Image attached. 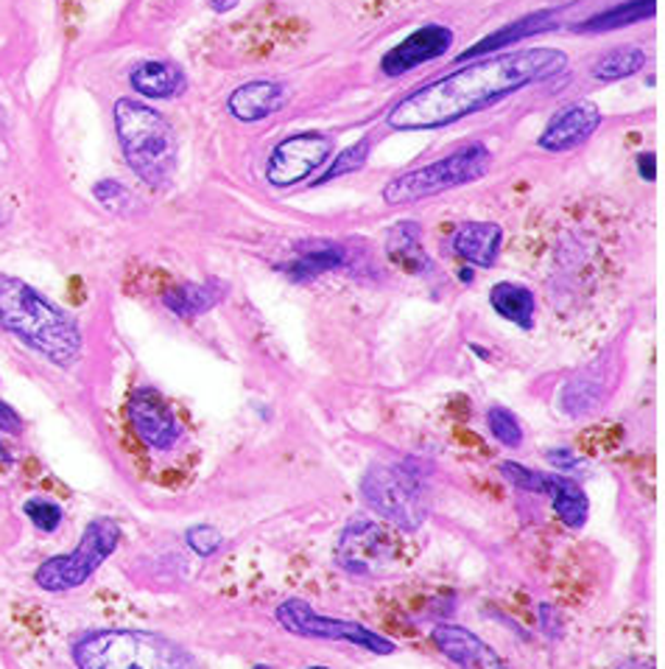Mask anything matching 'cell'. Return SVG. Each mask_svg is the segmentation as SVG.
Returning <instances> with one entry per match:
<instances>
[{
  "label": "cell",
  "mask_w": 665,
  "mask_h": 669,
  "mask_svg": "<svg viewBox=\"0 0 665 669\" xmlns=\"http://www.w3.org/2000/svg\"><path fill=\"white\" fill-rule=\"evenodd\" d=\"M283 104H286V87L277 82H249L229 96L227 110L233 112V119L252 124L268 119Z\"/></svg>",
  "instance_id": "obj_16"
},
{
  "label": "cell",
  "mask_w": 665,
  "mask_h": 669,
  "mask_svg": "<svg viewBox=\"0 0 665 669\" xmlns=\"http://www.w3.org/2000/svg\"><path fill=\"white\" fill-rule=\"evenodd\" d=\"M23 512H26L28 521H32L39 532H57L59 526H62V519H65L62 507L51 499H42V496L28 499L26 507H23Z\"/></svg>",
  "instance_id": "obj_29"
},
{
  "label": "cell",
  "mask_w": 665,
  "mask_h": 669,
  "mask_svg": "<svg viewBox=\"0 0 665 669\" xmlns=\"http://www.w3.org/2000/svg\"><path fill=\"white\" fill-rule=\"evenodd\" d=\"M654 14H657V0H624L620 7L606 9V12L595 14V17H590L587 23H581L579 32H615V28L652 21Z\"/></svg>",
  "instance_id": "obj_24"
},
{
  "label": "cell",
  "mask_w": 665,
  "mask_h": 669,
  "mask_svg": "<svg viewBox=\"0 0 665 669\" xmlns=\"http://www.w3.org/2000/svg\"><path fill=\"white\" fill-rule=\"evenodd\" d=\"M638 171L645 183H654V179H657V158H654L652 151H643V154H640Z\"/></svg>",
  "instance_id": "obj_35"
},
{
  "label": "cell",
  "mask_w": 665,
  "mask_h": 669,
  "mask_svg": "<svg viewBox=\"0 0 665 669\" xmlns=\"http://www.w3.org/2000/svg\"><path fill=\"white\" fill-rule=\"evenodd\" d=\"M450 46H453V32H450L448 26H437V23H434V26H423L411 34V37H405L403 42H398L391 51L384 53L380 71H384L386 76H391V79H398V76L417 71L425 62H434L439 60V57H444V53L450 51Z\"/></svg>",
  "instance_id": "obj_12"
},
{
  "label": "cell",
  "mask_w": 665,
  "mask_h": 669,
  "mask_svg": "<svg viewBox=\"0 0 665 669\" xmlns=\"http://www.w3.org/2000/svg\"><path fill=\"white\" fill-rule=\"evenodd\" d=\"M570 60L556 48H523L512 53H489L473 65L448 73L442 79L419 87L391 107L386 115L391 129L423 132L442 129L469 119L476 112L495 107L498 101L537 85L554 79L567 71Z\"/></svg>",
  "instance_id": "obj_1"
},
{
  "label": "cell",
  "mask_w": 665,
  "mask_h": 669,
  "mask_svg": "<svg viewBox=\"0 0 665 669\" xmlns=\"http://www.w3.org/2000/svg\"><path fill=\"white\" fill-rule=\"evenodd\" d=\"M601 398H604V384L599 379L585 375V379H574L570 384H565V389H562V409L579 418V414H587L590 409L599 407Z\"/></svg>",
  "instance_id": "obj_26"
},
{
  "label": "cell",
  "mask_w": 665,
  "mask_h": 669,
  "mask_svg": "<svg viewBox=\"0 0 665 669\" xmlns=\"http://www.w3.org/2000/svg\"><path fill=\"white\" fill-rule=\"evenodd\" d=\"M394 549H398V541L386 526L355 521L341 532L336 558L341 569L364 578V574H378L380 569H386L394 560Z\"/></svg>",
  "instance_id": "obj_10"
},
{
  "label": "cell",
  "mask_w": 665,
  "mask_h": 669,
  "mask_svg": "<svg viewBox=\"0 0 665 669\" xmlns=\"http://www.w3.org/2000/svg\"><path fill=\"white\" fill-rule=\"evenodd\" d=\"M487 426L492 437L506 448H517L523 443V426L515 414L509 412L506 407H492L487 412Z\"/></svg>",
  "instance_id": "obj_27"
},
{
  "label": "cell",
  "mask_w": 665,
  "mask_h": 669,
  "mask_svg": "<svg viewBox=\"0 0 665 669\" xmlns=\"http://www.w3.org/2000/svg\"><path fill=\"white\" fill-rule=\"evenodd\" d=\"M453 252L469 261L478 270H489L495 267L498 252L503 244L501 224L495 222H467L453 233Z\"/></svg>",
  "instance_id": "obj_15"
},
{
  "label": "cell",
  "mask_w": 665,
  "mask_h": 669,
  "mask_svg": "<svg viewBox=\"0 0 665 669\" xmlns=\"http://www.w3.org/2000/svg\"><path fill=\"white\" fill-rule=\"evenodd\" d=\"M498 471H501L503 480L512 482L517 491L540 493V496H542V491H545V471H535V468L520 466V462H512V460H503L501 466H498Z\"/></svg>",
  "instance_id": "obj_28"
},
{
  "label": "cell",
  "mask_w": 665,
  "mask_h": 669,
  "mask_svg": "<svg viewBox=\"0 0 665 669\" xmlns=\"http://www.w3.org/2000/svg\"><path fill=\"white\" fill-rule=\"evenodd\" d=\"M129 423L137 437L154 451H168L183 437V426H179L174 409L154 387H140L131 393Z\"/></svg>",
  "instance_id": "obj_11"
},
{
  "label": "cell",
  "mask_w": 665,
  "mask_h": 669,
  "mask_svg": "<svg viewBox=\"0 0 665 669\" xmlns=\"http://www.w3.org/2000/svg\"><path fill=\"white\" fill-rule=\"evenodd\" d=\"M366 160H369V140H359V144H352L350 149H344L339 158L332 160L330 169L322 174V183H330V179L341 177V174L359 171L361 165H366Z\"/></svg>",
  "instance_id": "obj_30"
},
{
  "label": "cell",
  "mask_w": 665,
  "mask_h": 669,
  "mask_svg": "<svg viewBox=\"0 0 665 669\" xmlns=\"http://www.w3.org/2000/svg\"><path fill=\"white\" fill-rule=\"evenodd\" d=\"M78 669H199L188 649L151 630H92L73 644Z\"/></svg>",
  "instance_id": "obj_3"
},
{
  "label": "cell",
  "mask_w": 665,
  "mask_h": 669,
  "mask_svg": "<svg viewBox=\"0 0 665 669\" xmlns=\"http://www.w3.org/2000/svg\"><path fill=\"white\" fill-rule=\"evenodd\" d=\"M386 256L409 275H425L434 270L428 252L423 250V233L417 222L394 224L386 236Z\"/></svg>",
  "instance_id": "obj_18"
},
{
  "label": "cell",
  "mask_w": 665,
  "mask_h": 669,
  "mask_svg": "<svg viewBox=\"0 0 665 669\" xmlns=\"http://www.w3.org/2000/svg\"><path fill=\"white\" fill-rule=\"evenodd\" d=\"M645 65V51L635 46L615 48V51L604 53L593 67V79L599 82H618L638 73Z\"/></svg>",
  "instance_id": "obj_25"
},
{
  "label": "cell",
  "mask_w": 665,
  "mask_h": 669,
  "mask_svg": "<svg viewBox=\"0 0 665 669\" xmlns=\"http://www.w3.org/2000/svg\"><path fill=\"white\" fill-rule=\"evenodd\" d=\"M0 329L59 368L73 364L81 354V331L73 317L12 275H0Z\"/></svg>",
  "instance_id": "obj_2"
},
{
  "label": "cell",
  "mask_w": 665,
  "mask_h": 669,
  "mask_svg": "<svg viewBox=\"0 0 665 669\" xmlns=\"http://www.w3.org/2000/svg\"><path fill=\"white\" fill-rule=\"evenodd\" d=\"M364 501L380 519L403 532H417L428 519V496L423 476L409 462L403 466H372L361 480Z\"/></svg>",
  "instance_id": "obj_6"
},
{
  "label": "cell",
  "mask_w": 665,
  "mask_h": 669,
  "mask_svg": "<svg viewBox=\"0 0 665 669\" xmlns=\"http://www.w3.org/2000/svg\"><path fill=\"white\" fill-rule=\"evenodd\" d=\"M227 295V283L222 281H204V283H185V286H176V289L165 292L163 302L174 311L176 317H199L208 314L210 309H215L218 302Z\"/></svg>",
  "instance_id": "obj_21"
},
{
  "label": "cell",
  "mask_w": 665,
  "mask_h": 669,
  "mask_svg": "<svg viewBox=\"0 0 665 669\" xmlns=\"http://www.w3.org/2000/svg\"><path fill=\"white\" fill-rule=\"evenodd\" d=\"M601 126V112L593 104H570L562 107L551 115V121L545 124L540 135V149L545 151H567L581 146L585 140H590L595 135V129Z\"/></svg>",
  "instance_id": "obj_13"
},
{
  "label": "cell",
  "mask_w": 665,
  "mask_h": 669,
  "mask_svg": "<svg viewBox=\"0 0 665 669\" xmlns=\"http://www.w3.org/2000/svg\"><path fill=\"white\" fill-rule=\"evenodd\" d=\"M92 194H96V199L101 205H104L106 210H112V213H126V210L131 208V194L124 188L121 183H115V179H101V183L92 188Z\"/></svg>",
  "instance_id": "obj_32"
},
{
  "label": "cell",
  "mask_w": 665,
  "mask_h": 669,
  "mask_svg": "<svg viewBox=\"0 0 665 669\" xmlns=\"http://www.w3.org/2000/svg\"><path fill=\"white\" fill-rule=\"evenodd\" d=\"M308 669H330V667H319V664H316V667H308Z\"/></svg>",
  "instance_id": "obj_41"
},
{
  "label": "cell",
  "mask_w": 665,
  "mask_h": 669,
  "mask_svg": "<svg viewBox=\"0 0 665 669\" xmlns=\"http://www.w3.org/2000/svg\"><path fill=\"white\" fill-rule=\"evenodd\" d=\"M489 160H492V154H489V149L484 144L462 146V149H456L453 154H448V158L437 160V163L405 171V174L391 179L384 188V202H419V199L437 197L442 190L476 183V179H481L489 171Z\"/></svg>",
  "instance_id": "obj_5"
},
{
  "label": "cell",
  "mask_w": 665,
  "mask_h": 669,
  "mask_svg": "<svg viewBox=\"0 0 665 669\" xmlns=\"http://www.w3.org/2000/svg\"><path fill=\"white\" fill-rule=\"evenodd\" d=\"M548 462H551L556 471H570V468L579 466L581 460L570 448H554V451H548Z\"/></svg>",
  "instance_id": "obj_33"
},
{
  "label": "cell",
  "mask_w": 665,
  "mask_h": 669,
  "mask_svg": "<svg viewBox=\"0 0 665 669\" xmlns=\"http://www.w3.org/2000/svg\"><path fill=\"white\" fill-rule=\"evenodd\" d=\"M252 669H274V667H268V664H254Z\"/></svg>",
  "instance_id": "obj_40"
},
{
  "label": "cell",
  "mask_w": 665,
  "mask_h": 669,
  "mask_svg": "<svg viewBox=\"0 0 665 669\" xmlns=\"http://www.w3.org/2000/svg\"><path fill=\"white\" fill-rule=\"evenodd\" d=\"M489 306L495 309V314L515 322L520 329L528 331L535 325V295H531V289L520 286V283H495L492 292H489Z\"/></svg>",
  "instance_id": "obj_23"
},
{
  "label": "cell",
  "mask_w": 665,
  "mask_h": 669,
  "mask_svg": "<svg viewBox=\"0 0 665 669\" xmlns=\"http://www.w3.org/2000/svg\"><path fill=\"white\" fill-rule=\"evenodd\" d=\"M121 538H124V532H121L115 519H110V516L92 519L76 549L67 552V555L48 558L34 571V583L42 591H51V594H62V591L85 585L117 549Z\"/></svg>",
  "instance_id": "obj_7"
},
{
  "label": "cell",
  "mask_w": 665,
  "mask_h": 669,
  "mask_svg": "<svg viewBox=\"0 0 665 669\" xmlns=\"http://www.w3.org/2000/svg\"><path fill=\"white\" fill-rule=\"evenodd\" d=\"M3 462H9V454H7V448L0 446V466H3Z\"/></svg>",
  "instance_id": "obj_39"
},
{
  "label": "cell",
  "mask_w": 665,
  "mask_h": 669,
  "mask_svg": "<svg viewBox=\"0 0 665 669\" xmlns=\"http://www.w3.org/2000/svg\"><path fill=\"white\" fill-rule=\"evenodd\" d=\"M430 639L442 649V656L462 669H506V661L495 649L462 624H437L430 630Z\"/></svg>",
  "instance_id": "obj_14"
},
{
  "label": "cell",
  "mask_w": 665,
  "mask_h": 669,
  "mask_svg": "<svg viewBox=\"0 0 665 669\" xmlns=\"http://www.w3.org/2000/svg\"><path fill=\"white\" fill-rule=\"evenodd\" d=\"M332 151V140L322 132H302L274 146L266 165V179L274 188H288L308 179Z\"/></svg>",
  "instance_id": "obj_9"
},
{
  "label": "cell",
  "mask_w": 665,
  "mask_h": 669,
  "mask_svg": "<svg viewBox=\"0 0 665 669\" xmlns=\"http://www.w3.org/2000/svg\"><path fill=\"white\" fill-rule=\"evenodd\" d=\"M344 261H347L344 247H339V244L332 241H313V244H302L300 250H297V256H293V261L283 263L280 272H286L291 281L308 283L313 281V277L325 275V272L339 270V267H344Z\"/></svg>",
  "instance_id": "obj_17"
},
{
  "label": "cell",
  "mask_w": 665,
  "mask_h": 669,
  "mask_svg": "<svg viewBox=\"0 0 665 669\" xmlns=\"http://www.w3.org/2000/svg\"><path fill=\"white\" fill-rule=\"evenodd\" d=\"M129 85L146 99H174L176 92L185 90L188 79L174 62H143L131 71Z\"/></svg>",
  "instance_id": "obj_20"
},
{
  "label": "cell",
  "mask_w": 665,
  "mask_h": 669,
  "mask_svg": "<svg viewBox=\"0 0 665 669\" xmlns=\"http://www.w3.org/2000/svg\"><path fill=\"white\" fill-rule=\"evenodd\" d=\"M542 496L551 499V507H554L562 524H567L570 530L585 526L590 501H587V493L574 480H567L562 473H545V491H542Z\"/></svg>",
  "instance_id": "obj_19"
},
{
  "label": "cell",
  "mask_w": 665,
  "mask_h": 669,
  "mask_svg": "<svg viewBox=\"0 0 665 669\" xmlns=\"http://www.w3.org/2000/svg\"><path fill=\"white\" fill-rule=\"evenodd\" d=\"M238 3H241V0H210V7H213V12H218V14L229 12V9H235V7H238Z\"/></svg>",
  "instance_id": "obj_36"
},
{
  "label": "cell",
  "mask_w": 665,
  "mask_h": 669,
  "mask_svg": "<svg viewBox=\"0 0 665 669\" xmlns=\"http://www.w3.org/2000/svg\"><path fill=\"white\" fill-rule=\"evenodd\" d=\"M274 617L288 633L293 636L305 639H327V642H347L355 644L361 649H369L375 656H391L394 653V644L386 636L375 633V630L364 628L361 622H350V619H332V617H319L316 610L311 608L302 599H286L283 605H277Z\"/></svg>",
  "instance_id": "obj_8"
},
{
  "label": "cell",
  "mask_w": 665,
  "mask_h": 669,
  "mask_svg": "<svg viewBox=\"0 0 665 669\" xmlns=\"http://www.w3.org/2000/svg\"><path fill=\"white\" fill-rule=\"evenodd\" d=\"M0 432H7V434L23 432V418H20V414L14 412L9 404H3V400H0Z\"/></svg>",
  "instance_id": "obj_34"
},
{
  "label": "cell",
  "mask_w": 665,
  "mask_h": 669,
  "mask_svg": "<svg viewBox=\"0 0 665 669\" xmlns=\"http://www.w3.org/2000/svg\"><path fill=\"white\" fill-rule=\"evenodd\" d=\"M459 277H462V283H473V277H476V275H473V270H469V267H464V270L459 272Z\"/></svg>",
  "instance_id": "obj_38"
},
{
  "label": "cell",
  "mask_w": 665,
  "mask_h": 669,
  "mask_svg": "<svg viewBox=\"0 0 665 669\" xmlns=\"http://www.w3.org/2000/svg\"><path fill=\"white\" fill-rule=\"evenodd\" d=\"M556 14V9H548V12H537V14H528V17H523V21L509 23L506 28H501V32L489 34V37H484L481 42H476L473 48H467V51L462 53V62L464 60H481V57H489V53L501 51L503 46H512V42H520L528 40V37H535V34L545 32V28H551V17Z\"/></svg>",
  "instance_id": "obj_22"
},
{
  "label": "cell",
  "mask_w": 665,
  "mask_h": 669,
  "mask_svg": "<svg viewBox=\"0 0 665 669\" xmlns=\"http://www.w3.org/2000/svg\"><path fill=\"white\" fill-rule=\"evenodd\" d=\"M115 129L137 177L151 188L168 185L176 169V135L168 121L140 101L121 99L115 104Z\"/></svg>",
  "instance_id": "obj_4"
},
{
  "label": "cell",
  "mask_w": 665,
  "mask_h": 669,
  "mask_svg": "<svg viewBox=\"0 0 665 669\" xmlns=\"http://www.w3.org/2000/svg\"><path fill=\"white\" fill-rule=\"evenodd\" d=\"M185 541H188V546L196 552V555H199V558H210V555H215V552L222 549V544H224L222 532L210 524L190 526V530L185 532Z\"/></svg>",
  "instance_id": "obj_31"
},
{
  "label": "cell",
  "mask_w": 665,
  "mask_h": 669,
  "mask_svg": "<svg viewBox=\"0 0 665 669\" xmlns=\"http://www.w3.org/2000/svg\"><path fill=\"white\" fill-rule=\"evenodd\" d=\"M618 669H654V664H649V661H626V664H620Z\"/></svg>",
  "instance_id": "obj_37"
}]
</instances>
